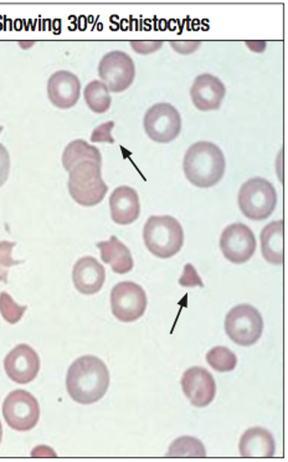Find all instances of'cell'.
<instances>
[{
	"instance_id": "12",
	"label": "cell",
	"mask_w": 288,
	"mask_h": 462,
	"mask_svg": "<svg viewBox=\"0 0 288 462\" xmlns=\"http://www.w3.org/2000/svg\"><path fill=\"white\" fill-rule=\"evenodd\" d=\"M5 369L10 381L16 384H29L35 381L40 372V358L34 348L19 345L6 355Z\"/></svg>"
},
{
	"instance_id": "31",
	"label": "cell",
	"mask_w": 288,
	"mask_h": 462,
	"mask_svg": "<svg viewBox=\"0 0 288 462\" xmlns=\"http://www.w3.org/2000/svg\"><path fill=\"white\" fill-rule=\"evenodd\" d=\"M200 42H171L172 48L174 49L178 54L189 55L193 54L200 48Z\"/></svg>"
},
{
	"instance_id": "22",
	"label": "cell",
	"mask_w": 288,
	"mask_h": 462,
	"mask_svg": "<svg viewBox=\"0 0 288 462\" xmlns=\"http://www.w3.org/2000/svg\"><path fill=\"white\" fill-rule=\"evenodd\" d=\"M85 102L95 114H105L112 105L111 95L104 82L94 80L89 82L84 91Z\"/></svg>"
},
{
	"instance_id": "19",
	"label": "cell",
	"mask_w": 288,
	"mask_h": 462,
	"mask_svg": "<svg viewBox=\"0 0 288 462\" xmlns=\"http://www.w3.org/2000/svg\"><path fill=\"white\" fill-rule=\"evenodd\" d=\"M101 252V259L105 263L111 265L112 270L118 275H125L132 272L135 262L131 252L124 243L119 242L117 236L109 237L108 242L96 244Z\"/></svg>"
},
{
	"instance_id": "16",
	"label": "cell",
	"mask_w": 288,
	"mask_h": 462,
	"mask_svg": "<svg viewBox=\"0 0 288 462\" xmlns=\"http://www.w3.org/2000/svg\"><path fill=\"white\" fill-rule=\"evenodd\" d=\"M72 282L82 295H96L105 285V267L95 257H81L72 270Z\"/></svg>"
},
{
	"instance_id": "32",
	"label": "cell",
	"mask_w": 288,
	"mask_h": 462,
	"mask_svg": "<svg viewBox=\"0 0 288 462\" xmlns=\"http://www.w3.org/2000/svg\"><path fill=\"white\" fill-rule=\"evenodd\" d=\"M2 440H3V427H2V422H0V444H2Z\"/></svg>"
},
{
	"instance_id": "20",
	"label": "cell",
	"mask_w": 288,
	"mask_h": 462,
	"mask_svg": "<svg viewBox=\"0 0 288 462\" xmlns=\"http://www.w3.org/2000/svg\"><path fill=\"white\" fill-rule=\"evenodd\" d=\"M283 220H274L267 224L261 231V253L264 259L273 265H283Z\"/></svg>"
},
{
	"instance_id": "17",
	"label": "cell",
	"mask_w": 288,
	"mask_h": 462,
	"mask_svg": "<svg viewBox=\"0 0 288 462\" xmlns=\"http://www.w3.org/2000/svg\"><path fill=\"white\" fill-rule=\"evenodd\" d=\"M109 210L114 223L129 226L138 220L141 214L139 196L134 188L121 186L116 188L109 197Z\"/></svg>"
},
{
	"instance_id": "4",
	"label": "cell",
	"mask_w": 288,
	"mask_h": 462,
	"mask_svg": "<svg viewBox=\"0 0 288 462\" xmlns=\"http://www.w3.org/2000/svg\"><path fill=\"white\" fill-rule=\"evenodd\" d=\"M101 166L96 162L84 161L69 171V193L79 206H98L107 194L108 187L102 178Z\"/></svg>"
},
{
	"instance_id": "24",
	"label": "cell",
	"mask_w": 288,
	"mask_h": 462,
	"mask_svg": "<svg viewBox=\"0 0 288 462\" xmlns=\"http://www.w3.org/2000/svg\"><path fill=\"white\" fill-rule=\"evenodd\" d=\"M208 365L218 373L233 372L237 367V355L227 346H214L208 352Z\"/></svg>"
},
{
	"instance_id": "18",
	"label": "cell",
	"mask_w": 288,
	"mask_h": 462,
	"mask_svg": "<svg viewBox=\"0 0 288 462\" xmlns=\"http://www.w3.org/2000/svg\"><path fill=\"white\" fill-rule=\"evenodd\" d=\"M240 455L246 458L274 457L276 444L270 431L264 428H251L244 432L238 444Z\"/></svg>"
},
{
	"instance_id": "11",
	"label": "cell",
	"mask_w": 288,
	"mask_h": 462,
	"mask_svg": "<svg viewBox=\"0 0 288 462\" xmlns=\"http://www.w3.org/2000/svg\"><path fill=\"white\" fill-rule=\"evenodd\" d=\"M257 242L254 231L243 223L225 227L220 236V249L225 259L241 265L247 263L256 252Z\"/></svg>"
},
{
	"instance_id": "15",
	"label": "cell",
	"mask_w": 288,
	"mask_h": 462,
	"mask_svg": "<svg viewBox=\"0 0 288 462\" xmlns=\"http://www.w3.org/2000/svg\"><path fill=\"white\" fill-rule=\"evenodd\" d=\"M81 82L70 71H58L50 76L48 81V97L55 107L61 110L74 107L79 100Z\"/></svg>"
},
{
	"instance_id": "29",
	"label": "cell",
	"mask_w": 288,
	"mask_h": 462,
	"mask_svg": "<svg viewBox=\"0 0 288 462\" xmlns=\"http://www.w3.org/2000/svg\"><path fill=\"white\" fill-rule=\"evenodd\" d=\"M10 173V154L8 150L0 143V188L5 186Z\"/></svg>"
},
{
	"instance_id": "28",
	"label": "cell",
	"mask_w": 288,
	"mask_h": 462,
	"mask_svg": "<svg viewBox=\"0 0 288 462\" xmlns=\"http://www.w3.org/2000/svg\"><path fill=\"white\" fill-rule=\"evenodd\" d=\"M179 285L184 287H204V283L201 282L200 277H199L197 270H195L194 266L190 265V263L185 265L183 276L179 280Z\"/></svg>"
},
{
	"instance_id": "5",
	"label": "cell",
	"mask_w": 288,
	"mask_h": 462,
	"mask_svg": "<svg viewBox=\"0 0 288 462\" xmlns=\"http://www.w3.org/2000/svg\"><path fill=\"white\" fill-rule=\"evenodd\" d=\"M238 208L247 219L263 221L273 216L277 207V191L265 178L255 177L245 181L238 191Z\"/></svg>"
},
{
	"instance_id": "10",
	"label": "cell",
	"mask_w": 288,
	"mask_h": 462,
	"mask_svg": "<svg viewBox=\"0 0 288 462\" xmlns=\"http://www.w3.org/2000/svg\"><path fill=\"white\" fill-rule=\"evenodd\" d=\"M98 75L109 92H124L131 88L135 78L134 59L124 51L107 52L98 65Z\"/></svg>"
},
{
	"instance_id": "2",
	"label": "cell",
	"mask_w": 288,
	"mask_h": 462,
	"mask_svg": "<svg viewBox=\"0 0 288 462\" xmlns=\"http://www.w3.org/2000/svg\"><path fill=\"white\" fill-rule=\"evenodd\" d=\"M227 161L223 151L211 142L191 144L184 156L183 171L187 180L198 188H211L223 180Z\"/></svg>"
},
{
	"instance_id": "27",
	"label": "cell",
	"mask_w": 288,
	"mask_h": 462,
	"mask_svg": "<svg viewBox=\"0 0 288 462\" xmlns=\"http://www.w3.org/2000/svg\"><path fill=\"white\" fill-rule=\"evenodd\" d=\"M115 127V122L109 121L101 126L96 127L92 132L91 142H99V143H115V138L112 137V128Z\"/></svg>"
},
{
	"instance_id": "1",
	"label": "cell",
	"mask_w": 288,
	"mask_h": 462,
	"mask_svg": "<svg viewBox=\"0 0 288 462\" xmlns=\"http://www.w3.org/2000/svg\"><path fill=\"white\" fill-rule=\"evenodd\" d=\"M109 388V371L104 361L95 356H84L70 365L66 389L72 401L82 405L95 404Z\"/></svg>"
},
{
	"instance_id": "8",
	"label": "cell",
	"mask_w": 288,
	"mask_h": 462,
	"mask_svg": "<svg viewBox=\"0 0 288 462\" xmlns=\"http://www.w3.org/2000/svg\"><path fill=\"white\" fill-rule=\"evenodd\" d=\"M144 126L145 134L152 141L169 143L181 134V114L173 105L159 102L145 112Z\"/></svg>"
},
{
	"instance_id": "7",
	"label": "cell",
	"mask_w": 288,
	"mask_h": 462,
	"mask_svg": "<svg viewBox=\"0 0 288 462\" xmlns=\"http://www.w3.org/2000/svg\"><path fill=\"white\" fill-rule=\"evenodd\" d=\"M3 417L10 429L15 431H30L40 420V405L29 392L14 391L3 402Z\"/></svg>"
},
{
	"instance_id": "23",
	"label": "cell",
	"mask_w": 288,
	"mask_h": 462,
	"mask_svg": "<svg viewBox=\"0 0 288 462\" xmlns=\"http://www.w3.org/2000/svg\"><path fill=\"white\" fill-rule=\"evenodd\" d=\"M168 457H205L207 450L203 442L193 437H181L174 440L167 452Z\"/></svg>"
},
{
	"instance_id": "21",
	"label": "cell",
	"mask_w": 288,
	"mask_h": 462,
	"mask_svg": "<svg viewBox=\"0 0 288 462\" xmlns=\"http://www.w3.org/2000/svg\"><path fill=\"white\" fill-rule=\"evenodd\" d=\"M84 161H92L102 164L101 152L84 140L70 142L62 153V166L65 170L70 171L75 164Z\"/></svg>"
},
{
	"instance_id": "6",
	"label": "cell",
	"mask_w": 288,
	"mask_h": 462,
	"mask_svg": "<svg viewBox=\"0 0 288 462\" xmlns=\"http://www.w3.org/2000/svg\"><path fill=\"white\" fill-rule=\"evenodd\" d=\"M225 332L228 338L241 346L256 345L264 332V319L254 306L238 305L225 317Z\"/></svg>"
},
{
	"instance_id": "14",
	"label": "cell",
	"mask_w": 288,
	"mask_h": 462,
	"mask_svg": "<svg viewBox=\"0 0 288 462\" xmlns=\"http://www.w3.org/2000/svg\"><path fill=\"white\" fill-rule=\"evenodd\" d=\"M227 95L224 82L217 76L201 74L197 76L190 88V98L195 107L201 112L217 111Z\"/></svg>"
},
{
	"instance_id": "26",
	"label": "cell",
	"mask_w": 288,
	"mask_h": 462,
	"mask_svg": "<svg viewBox=\"0 0 288 462\" xmlns=\"http://www.w3.org/2000/svg\"><path fill=\"white\" fill-rule=\"evenodd\" d=\"M16 246L14 242H0V282L8 283L10 267L19 265L23 262L13 259V249Z\"/></svg>"
},
{
	"instance_id": "9",
	"label": "cell",
	"mask_w": 288,
	"mask_h": 462,
	"mask_svg": "<svg viewBox=\"0 0 288 462\" xmlns=\"http://www.w3.org/2000/svg\"><path fill=\"white\" fill-rule=\"evenodd\" d=\"M148 299L144 287L132 282H119L111 291V310L118 321H137L147 310Z\"/></svg>"
},
{
	"instance_id": "13",
	"label": "cell",
	"mask_w": 288,
	"mask_h": 462,
	"mask_svg": "<svg viewBox=\"0 0 288 462\" xmlns=\"http://www.w3.org/2000/svg\"><path fill=\"white\" fill-rule=\"evenodd\" d=\"M181 389L191 405L205 408L217 395V383L211 373L201 367L189 368L181 378Z\"/></svg>"
},
{
	"instance_id": "25",
	"label": "cell",
	"mask_w": 288,
	"mask_h": 462,
	"mask_svg": "<svg viewBox=\"0 0 288 462\" xmlns=\"http://www.w3.org/2000/svg\"><path fill=\"white\" fill-rule=\"evenodd\" d=\"M28 306H20L8 292L0 293V315L5 322L16 325L23 319Z\"/></svg>"
},
{
	"instance_id": "30",
	"label": "cell",
	"mask_w": 288,
	"mask_h": 462,
	"mask_svg": "<svg viewBox=\"0 0 288 462\" xmlns=\"http://www.w3.org/2000/svg\"><path fill=\"white\" fill-rule=\"evenodd\" d=\"M132 49L139 55H149L159 51L163 42H131Z\"/></svg>"
},
{
	"instance_id": "3",
	"label": "cell",
	"mask_w": 288,
	"mask_h": 462,
	"mask_svg": "<svg viewBox=\"0 0 288 462\" xmlns=\"http://www.w3.org/2000/svg\"><path fill=\"white\" fill-rule=\"evenodd\" d=\"M144 240L152 255L169 259L183 247V226L171 216L151 217L144 227Z\"/></svg>"
}]
</instances>
